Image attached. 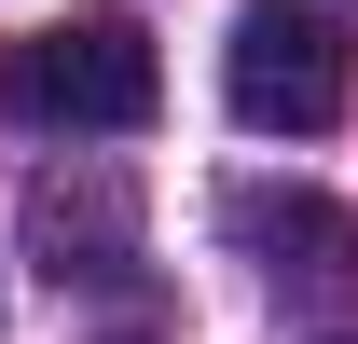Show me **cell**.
I'll return each mask as SVG.
<instances>
[{
  "label": "cell",
  "mask_w": 358,
  "mask_h": 344,
  "mask_svg": "<svg viewBox=\"0 0 358 344\" xmlns=\"http://www.w3.org/2000/svg\"><path fill=\"white\" fill-rule=\"evenodd\" d=\"M0 110L55 124V138H138L166 110V55L138 14H69V28H28L0 55Z\"/></svg>",
  "instance_id": "6da1fadb"
},
{
  "label": "cell",
  "mask_w": 358,
  "mask_h": 344,
  "mask_svg": "<svg viewBox=\"0 0 358 344\" xmlns=\"http://www.w3.org/2000/svg\"><path fill=\"white\" fill-rule=\"evenodd\" d=\"M221 96L248 138H317L345 110V28L317 0H248L234 42H221Z\"/></svg>",
  "instance_id": "7a4b0ae2"
},
{
  "label": "cell",
  "mask_w": 358,
  "mask_h": 344,
  "mask_svg": "<svg viewBox=\"0 0 358 344\" xmlns=\"http://www.w3.org/2000/svg\"><path fill=\"white\" fill-rule=\"evenodd\" d=\"M221 234L262 261V289L358 303V220L331 207V193H303V179H234V193H221Z\"/></svg>",
  "instance_id": "3957f363"
},
{
  "label": "cell",
  "mask_w": 358,
  "mask_h": 344,
  "mask_svg": "<svg viewBox=\"0 0 358 344\" xmlns=\"http://www.w3.org/2000/svg\"><path fill=\"white\" fill-rule=\"evenodd\" d=\"M28 248H42V275L55 289H124L138 261V193L110 166H69V179H42V193H28Z\"/></svg>",
  "instance_id": "277c9868"
},
{
  "label": "cell",
  "mask_w": 358,
  "mask_h": 344,
  "mask_svg": "<svg viewBox=\"0 0 358 344\" xmlns=\"http://www.w3.org/2000/svg\"><path fill=\"white\" fill-rule=\"evenodd\" d=\"M110 344H152V331H110Z\"/></svg>",
  "instance_id": "5b68a950"
}]
</instances>
